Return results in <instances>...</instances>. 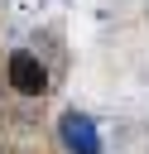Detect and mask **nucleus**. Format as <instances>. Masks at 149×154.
Masks as SVG:
<instances>
[{
  "mask_svg": "<svg viewBox=\"0 0 149 154\" xmlns=\"http://www.w3.org/2000/svg\"><path fill=\"white\" fill-rule=\"evenodd\" d=\"M5 87L19 101H43L53 91V63L38 48H10L5 53Z\"/></svg>",
  "mask_w": 149,
  "mask_h": 154,
  "instance_id": "1",
  "label": "nucleus"
},
{
  "mask_svg": "<svg viewBox=\"0 0 149 154\" xmlns=\"http://www.w3.org/2000/svg\"><path fill=\"white\" fill-rule=\"evenodd\" d=\"M58 140H62L67 154H101V130H96V120L82 116V111H67V116L58 120Z\"/></svg>",
  "mask_w": 149,
  "mask_h": 154,
  "instance_id": "2",
  "label": "nucleus"
}]
</instances>
